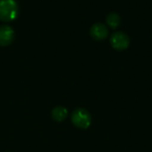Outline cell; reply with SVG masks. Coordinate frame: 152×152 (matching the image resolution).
I'll use <instances>...</instances> for the list:
<instances>
[{"instance_id": "obj_3", "label": "cell", "mask_w": 152, "mask_h": 152, "mask_svg": "<svg viewBox=\"0 0 152 152\" xmlns=\"http://www.w3.org/2000/svg\"><path fill=\"white\" fill-rule=\"evenodd\" d=\"M110 45L117 51H123L128 48L130 45V39L128 36L121 31L115 32L110 37Z\"/></svg>"}, {"instance_id": "obj_4", "label": "cell", "mask_w": 152, "mask_h": 152, "mask_svg": "<svg viewBox=\"0 0 152 152\" xmlns=\"http://www.w3.org/2000/svg\"><path fill=\"white\" fill-rule=\"evenodd\" d=\"M90 35L94 39L101 41L108 37L109 29L102 23H95L90 28Z\"/></svg>"}, {"instance_id": "obj_2", "label": "cell", "mask_w": 152, "mask_h": 152, "mask_svg": "<svg viewBox=\"0 0 152 152\" xmlns=\"http://www.w3.org/2000/svg\"><path fill=\"white\" fill-rule=\"evenodd\" d=\"M72 123L78 128L86 129L90 126L92 118L91 115L85 109H77L72 113Z\"/></svg>"}, {"instance_id": "obj_7", "label": "cell", "mask_w": 152, "mask_h": 152, "mask_svg": "<svg viewBox=\"0 0 152 152\" xmlns=\"http://www.w3.org/2000/svg\"><path fill=\"white\" fill-rule=\"evenodd\" d=\"M68 116V110L63 107H57L53 110L52 111V117L57 122L63 121Z\"/></svg>"}, {"instance_id": "obj_6", "label": "cell", "mask_w": 152, "mask_h": 152, "mask_svg": "<svg viewBox=\"0 0 152 152\" xmlns=\"http://www.w3.org/2000/svg\"><path fill=\"white\" fill-rule=\"evenodd\" d=\"M106 21H107L108 26L110 28L115 29L120 25L121 19H120V16L117 12H110L108 14V16L106 18Z\"/></svg>"}, {"instance_id": "obj_1", "label": "cell", "mask_w": 152, "mask_h": 152, "mask_svg": "<svg viewBox=\"0 0 152 152\" xmlns=\"http://www.w3.org/2000/svg\"><path fill=\"white\" fill-rule=\"evenodd\" d=\"M19 12L18 4L14 0H0V20L12 21L16 19Z\"/></svg>"}, {"instance_id": "obj_5", "label": "cell", "mask_w": 152, "mask_h": 152, "mask_svg": "<svg viewBox=\"0 0 152 152\" xmlns=\"http://www.w3.org/2000/svg\"><path fill=\"white\" fill-rule=\"evenodd\" d=\"M14 38V31L9 26H0V46L9 45Z\"/></svg>"}]
</instances>
